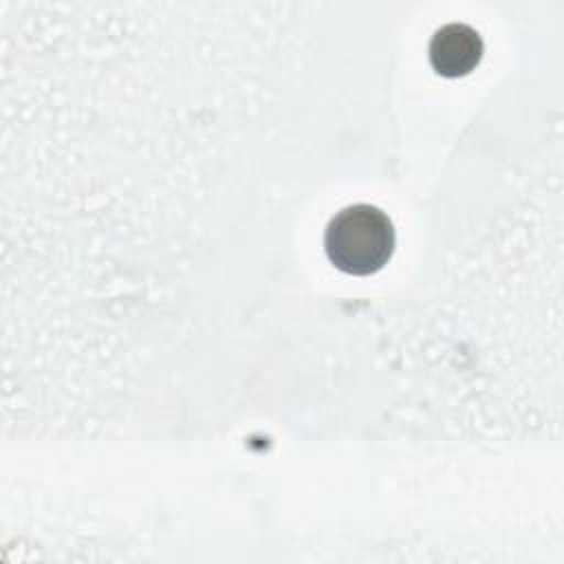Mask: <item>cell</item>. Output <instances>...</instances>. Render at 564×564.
<instances>
[{
    "instance_id": "obj_1",
    "label": "cell",
    "mask_w": 564,
    "mask_h": 564,
    "mask_svg": "<svg viewBox=\"0 0 564 564\" xmlns=\"http://www.w3.org/2000/svg\"><path fill=\"white\" fill-rule=\"evenodd\" d=\"M324 249L328 260L344 273H377L394 251L392 220L375 205H348L328 220Z\"/></svg>"
},
{
    "instance_id": "obj_2",
    "label": "cell",
    "mask_w": 564,
    "mask_h": 564,
    "mask_svg": "<svg viewBox=\"0 0 564 564\" xmlns=\"http://www.w3.org/2000/svg\"><path fill=\"white\" fill-rule=\"evenodd\" d=\"M427 55L438 75L463 77L478 66L482 57V40L469 24L449 22L432 35Z\"/></svg>"
}]
</instances>
